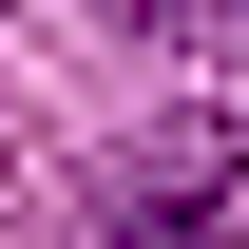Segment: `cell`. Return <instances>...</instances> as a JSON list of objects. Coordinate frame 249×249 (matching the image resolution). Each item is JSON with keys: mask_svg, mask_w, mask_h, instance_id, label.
<instances>
[{"mask_svg": "<svg viewBox=\"0 0 249 249\" xmlns=\"http://www.w3.org/2000/svg\"><path fill=\"white\" fill-rule=\"evenodd\" d=\"M96 249H249V96H211V115H173L154 154H134L115 230Z\"/></svg>", "mask_w": 249, "mask_h": 249, "instance_id": "cell-1", "label": "cell"}, {"mask_svg": "<svg viewBox=\"0 0 249 249\" xmlns=\"http://www.w3.org/2000/svg\"><path fill=\"white\" fill-rule=\"evenodd\" d=\"M96 19H134V38H211L230 0H96Z\"/></svg>", "mask_w": 249, "mask_h": 249, "instance_id": "cell-2", "label": "cell"}]
</instances>
